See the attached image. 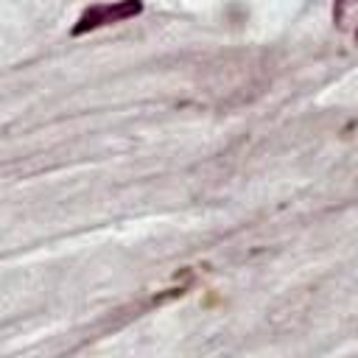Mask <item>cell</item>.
Masks as SVG:
<instances>
[{
    "label": "cell",
    "instance_id": "1",
    "mask_svg": "<svg viewBox=\"0 0 358 358\" xmlns=\"http://www.w3.org/2000/svg\"><path fill=\"white\" fill-rule=\"evenodd\" d=\"M143 14V0H112V3H92L90 8L81 11V17L73 25V36H84L90 31L115 25V22H126L131 17Z\"/></svg>",
    "mask_w": 358,
    "mask_h": 358
},
{
    "label": "cell",
    "instance_id": "2",
    "mask_svg": "<svg viewBox=\"0 0 358 358\" xmlns=\"http://www.w3.org/2000/svg\"><path fill=\"white\" fill-rule=\"evenodd\" d=\"M355 42H358V28H355Z\"/></svg>",
    "mask_w": 358,
    "mask_h": 358
}]
</instances>
